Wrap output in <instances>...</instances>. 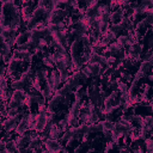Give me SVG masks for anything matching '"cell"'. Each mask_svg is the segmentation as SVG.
Returning <instances> with one entry per match:
<instances>
[{
  "label": "cell",
  "mask_w": 153,
  "mask_h": 153,
  "mask_svg": "<svg viewBox=\"0 0 153 153\" xmlns=\"http://www.w3.org/2000/svg\"><path fill=\"white\" fill-rule=\"evenodd\" d=\"M43 146L45 148L47 152H51V153H57V152H61V148H62V143L59 141V139H50V137H47L44 141H43Z\"/></svg>",
  "instance_id": "obj_1"
},
{
  "label": "cell",
  "mask_w": 153,
  "mask_h": 153,
  "mask_svg": "<svg viewBox=\"0 0 153 153\" xmlns=\"http://www.w3.org/2000/svg\"><path fill=\"white\" fill-rule=\"evenodd\" d=\"M48 81L50 82V85L53 86L54 90L59 88L60 85L62 84V80H61V78H60V73H59V71H57L56 68H54V69H51V71L49 72Z\"/></svg>",
  "instance_id": "obj_2"
},
{
  "label": "cell",
  "mask_w": 153,
  "mask_h": 153,
  "mask_svg": "<svg viewBox=\"0 0 153 153\" xmlns=\"http://www.w3.org/2000/svg\"><path fill=\"white\" fill-rule=\"evenodd\" d=\"M27 129H30V128H29L27 117H26V112H25V114L20 117V120L18 121L17 127H16V129H14V133H16L17 135H22V134H25V133L27 131Z\"/></svg>",
  "instance_id": "obj_3"
},
{
  "label": "cell",
  "mask_w": 153,
  "mask_h": 153,
  "mask_svg": "<svg viewBox=\"0 0 153 153\" xmlns=\"http://www.w3.org/2000/svg\"><path fill=\"white\" fill-rule=\"evenodd\" d=\"M124 17V13H123V10L121 6H118V8H115L112 11H110V23H118L122 18Z\"/></svg>",
  "instance_id": "obj_4"
},
{
  "label": "cell",
  "mask_w": 153,
  "mask_h": 153,
  "mask_svg": "<svg viewBox=\"0 0 153 153\" xmlns=\"http://www.w3.org/2000/svg\"><path fill=\"white\" fill-rule=\"evenodd\" d=\"M17 33H18V30H17V29H13V27H11V26H8V25H4V26H2L1 37H4L5 39L11 38V37H12V38H16Z\"/></svg>",
  "instance_id": "obj_5"
},
{
  "label": "cell",
  "mask_w": 153,
  "mask_h": 153,
  "mask_svg": "<svg viewBox=\"0 0 153 153\" xmlns=\"http://www.w3.org/2000/svg\"><path fill=\"white\" fill-rule=\"evenodd\" d=\"M25 93H26L25 90H13V92L11 93L10 99H12V100L16 102L18 105H20V104L23 103V100H24Z\"/></svg>",
  "instance_id": "obj_6"
},
{
  "label": "cell",
  "mask_w": 153,
  "mask_h": 153,
  "mask_svg": "<svg viewBox=\"0 0 153 153\" xmlns=\"http://www.w3.org/2000/svg\"><path fill=\"white\" fill-rule=\"evenodd\" d=\"M14 140H16L17 147H18V148H22V147H27V145H29L31 137H30L29 134L25 133V134H22V135H17Z\"/></svg>",
  "instance_id": "obj_7"
},
{
  "label": "cell",
  "mask_w": 153,
  "mask_h": 153,
  "mask_svg": "<svg viewBox=\"0 0 153 153\" xmlns=\"http://www.w3.org/2000/svg\"><path fill=\"white\" fill-rule=\"evenodd\" d=\"M151 69H152V60H148V61H141V62H140L139 71L143 74L145 78L147 76V74H149Z\"/></svg>",
  "instance_id": "obj_8"
},
{
  "label": "cell",
  "mask_w": 153,
  "mask_h": 153,
  "mask_svg": "<svg viewBox=\"0 0 153 153\" xmlns=\"http://www.w3.org/2000/svg\"><path fill=\"white\" fill-rule=\"evenodd\" d=\"M10 87H11L12 90H25V91H26V88H27L29 86H26V84H25L20 78H18V79H13V80L11 81Z\"/></svg>",
  "instance_id": "obj_9"
},
{
  "label": "cell",
  "mask_w": 153,
  "mask_h": 153,
  "mask_svg": "<svg viewBox=\"0 0 153 153\" xmlns=\"http://www.w3.org/2000/svg\"><path fill=\"white\" fill-rule=\"evenodd\" d=\"M87 67L90 68V72L92 74V76H98L102 74L103 67L99 63H87Z\"/></svg>",
  "instance_id": "obj_10"
},
{
  "label": "cell",
  "mask_w": 153,
  "mask_h": 153,
  "mask_svg": "<svg viewBox=\"0 0 153 153\" xmlns=\"http://www.w3.org/2000/svg\"><path fill=\"white\" fill-rule=\"evenodd\" d=\"M61 131L62 130H61V128L57 124H53L51 128L48 131V137H50V139H59L60 135H61Z\"/></svg>",
  "instance_id": "obj_11"
},
{
  "label": "cell",
  "mask_w": 153,
  "mask_h": 153,
  "mask_svg": "<svg viewBox=\"0 0 153 153\" xmlns=\"http://www.w3.org/2000/svg\"><path fill=\"white\" fill-rule=\"evenodd\" d=\"M47 14H48V12H47V10H45L44 7L36 6V7L32 10V16L36 17L37 19H39V18H45Z\"/></svg>",
  "instance_id": "obj_12"
},
{
  "label": "cell",
  "mask_w": 153,
  "mask_h": 153,
  "mask_svg": "<svg viewBox=\"0 0 153 153\" xmlns=\"http://www.w3.org/2000/svg\"><path fill=\"white\" fill-rule=\"evenodd\" d=\"M42 143H43V141H42V140H41V137L37 135L36 137H33V139H31V140H30V142H29V145H27V148L32 152V151H35L37 147H39Z\"/></svg>",
  "instance_id": "obj_13"
},
{
  "label": "cell",
  "mask_w": 153,
  "mask_h": 153,
  "mask_svg": "<svg viewBox=\"0 0 153 153\" xmlns=\"http://www.w3.org/2000/svg\"><path fill=\"white\" fill-rule=\"evenodd\" d=\"M65 118L67 120V123H68V126L69 127H76L79 123H80V121H79V117H75V116H73L72 114H66V116H65Z\"/></svg>",
  "instance_id": "obj_14"
},
{
  "label": "cell",
  "mask_w": 153,
  "mask_h": 153,
  "mask_svg": "<svg viewBox=\"0 0 153 153\" xmlns=\"http://www.w3.org/2000/svg\"><path fill=\"white\" fill-rule=\"evenodd\" d=\"M68 112L72 114V115L75 116V117H79V115H80V103H76V102L71 103V105H69V111H68Z\"/></svg>",
  "instance_id": "obj_15"
},
{
  "label": "cell",
  "mask_w": 153,
  "mask_h": 153,
  "mask_svg": "<svg viewBox=\"0 0 153 153\" xmlns=\"http://www.w3.org/2000/svg\"><path fill=\"white\" fill-rule=\"evenodd\" d=\"M110 11H111V8H110V5L108 2H105V4H98L97 5V13H98V16H102L104 13H109Z\"/></svg>",
  "instance_id": "obj_16"
},
{
  "label": "cell",
  "mask_w": 153,
  "mask_h": 153,
  "mask_svg": "<svg viewBox=\"0 0 153 153\" xmlns=\"http://www.w3.org/2000/svg\"><path fill=\"white\" fill-rule=\"evenodd\" d=\"M143 143H145V152L146 153H152L153 152V140L147 136L143 139Z\"/></svg>",
  "instance_id": "obj_17"
},
{
  "label": "cell",
  "mask_w": 153,
  "mask_h": 153,
  "mask_svg": "<svg viewBox=\"0 0 153 153\" xmlns=\"http://www.w3.org/2000/svg\"><path fill=\"white\" fill-rule=\"evenodd\" d=\"M84 16L87 17V18H96L98 16L97 7H86L85 8V12H84Z\"/></svg>",
  "instance_id": "obj_18"
},
{
  "label": "cell",
  "mask_w": 153,
  "mask_h": 153,
  "mask_svg": "<svg viewBox=\"0 0 153 153\" xmlns=\"http://www.w3.org/2000/svg\"><path fill=\"white\" fill-rule=\"evenodd\" d=\"M19 114V106H7L6 117H14Z\"/></svg>",
  "instance_id": "obj_19"
},
{
  "label": "cell",
  "mask_w": 153,
  "mask_h": 153,
  "mask_svg": "<svg viewBox=\"0 0 153 153\" xmlns=\"http://www.w3.org/2000/svg\"><path fill=\"white\" fill-rule=\"evenodd\" d=\"M6 149H7V152H17L18 147H17L16 140H13V139L6 140Z\"/></svg>",
  "instance_id": "obj_20"
},
{
  "label": "cell",
  "mask_w": 153,
  "mask_h": 153,
  "mask_svg": "<svg viewBox=\"0 0 153 153\" xmlns=\"http://www.w3.org/2000/svg\"><path fill=\"white\" fill-rule=\"evenodd\" d=\"M109 30H110L112 33H115L116 36H118V35L122 32V29H121V26H120L118 23H111V24L109 25Z\"/></svg>",
  "instance_id": "obj_21"
},
{
  "label": "cell",
  "mask_w": 153,
  "mask_h": 153,
  "mask_svg": "<svg viewBox=\"0 0 153 153\" xmlns=\"http://www.w3.org/2000/svg\"><path fill=\"white\" fill-rule=\"evenodd\" d=\"M32 100H33V103H36V104H44L45 100H47V98H45L41 92H38L37 94L32 96Z\"/></svg>",
  "instance_id": "obj_22"
},
{
  "label": "cell",
  "mask_w": 153,
  "mask_h": 153,
  "mask_svg": "<svg viewBox=\"0 0 153 153\" xmlns=\"http://www.w3.org/2000/svg\"><path fill=\"white\" fill-rule=\"evenodd\" d=\"M32 5L31 4H25L20 6V13L22 14H31L32 13Z\"/></svg>",
  "instance_id": "obj_23"
},
{
  "label": "cell",
  "mask_w": 153,
  "mask_h": 153,
  "mask_svg": "<svg viewBox=\"0 0 153 153\" xmlns=\"http://www.w3.org/2000/svg\"><path fill=\"white\" fill-rule=\"evenodd\" d=\"M32 103H33V100H32V96H31L30 93L26 92V93H25V97H24V100H23V104L27 108V110H30Z\"/></svg>",
  "instance_id": "obj_24"
},
{
  "label": "cell",
  "mask_w": 153,
  "mask_h": 153,
  "mask_svg": "<svg viewBox=\"0 0 153 153\" xmlns=\"http://www.w3.org/2000/svg\"><path fill=\"white\" fill-rule=\"evenodd\" d=\"M127 90H128V84L126 82V81H122L121 79L117 81V91L120 92V93H122V92H127Z\"/></svg>",
  "instance_id": "obj_25"
},
{
  "label": "cell",
  "mask_w": 153,
  "mask_h": 153,
  "mask_svg": "<svg viewBox=\"0 0 153 153\" xmlns=\"http://www.w3.org/2000/svg\"><path fill=\"white\" fill-rule=\"evenodd\" d=\"M37 22H38V19L31 14V17H30V18H29V19L25 22V23H26V29H33Z\"/></svg>",
  "instance_id": "obj_26"
},
{
  "label": "cell",
  "mask_w": 153,
  "mask_h": 153,
  "mask_svg": "<svg viewBox=\"0 0 153 153\" xmlns=\"http://www.w3.org/2000/svg\"><path fill=\"white\" fill-rule=\"evenodd\" d=\"M69 72H71V69H69V68H63V69L59 71V73H60V78H61L62 82H65V81L69 78Z\"/></svg>",
  "instance_id": "obj_27"
},
{
  "label": "cell",
  "mask_w": 153,
  "mask_h": 153,
  "mask_svg": "<svg viewBox=\"0 0 153 153\" xmlns=\"http://www.w3.org/2000/svg\"><path fill=\"white\" fill-rule=\"evenodd\" d=\"M140 57H141V61H148V60H152V57H153V56H152V49L148 48L147 51H145L143 54L141 53Z\"/></svg>",
  "instance_id": "obj_28"
},
{
  "label": "cell",
  "mask_w": 153,
  "mask_h": 153,
  "mask_svg": "<svg viewBox=\"0 0 153 153\" xmlns=\"http://www.w3.org/2000/svg\"><path fill=\"white\" fill-rule=\"evenodd\" d=\"M102 123H103V130H112V128H114V121L102 120Z\"/></svg>",
  "instance_id": "obj_29"
},
{
  "label": "cell",
  "mask_w": 153,
  "mask_h": 153,
  "mask_svg": "<svg viewBox=\"0 0 153 153\" xmlns=\"http://www.w3.org/2000/svg\"><path fill=\"white\" fill-rule=\"evenodd\" d=\"M41 62H42V65H44V67H47V68H55V67H54V63H53L47 56H42Z\"/></svg>",
  "instance_id": "obj_30"
},
{
  "label": "cell",
  "mask_w": 153,
  "mask_h": 153,
  "mask_svg": "<svg viewBox=\"0 0 153 153\" xmlns=\"http://www.w3.org/2000/svg\"><path fill=\"white\" fill-rule=\"evenodd\" d=\"M30 86H32L33 88H36V90H37V91H39V92H41V90H42V87H41V81H39V79H38L37 76H35V78L32 79V81H31Z\"/></svg>",
  "instance_id": "obj_31"
},
{
  "label": "cell",
  "mask_w": 153,
  "mask_h": 153,
  "mask_svg": "<svg viewBox=\"0 0 153 153\" xmlns=\"http://www.w3.org/2000/svg\"><path fill=\"white\" fill-rule=\"evenodd\" d=\"M109 25H110V22H105V20H98V26H99V29H100V31L102 32H104L105 30H108L109 29Z\"/></svg>",
  "instance_id": "obj_32"
},
{
  "label": "cell",
  "mask_w": 153,
  "mask_h": 153,
  "mask_svg": "<svg viewBox=\"0 0 153 153\" xmlns=\"http://www.w3.org/2000/svg\"><path fill=\"white\" fill-rule=\"evenodd\" d=\"M118 44H121V45H123L124 47V44H126V42L128 41V36L124 33V35H118L117 37H116V39H115Z\"/></svg>",
  "instance_id": "obj_33"
},
{
  "label": "cell",
  "mask_w": 153,
  "mask_h": 153,
  "mask_svg": "<svg viewBox=\"0 0 153 153\" xmlns=\"http://www.w3.org/2000/svg\"><path fill=\"white\" fill-rule=\"evenodd\" d=\"M146 27H147V26L143 24V22H142V20L135 22V24H134V29H135V30H137V31H140V32H141V31H145V30H146Z\"/></svg>",
  "instance_id": "obj_34"
},
{
  "label": "cell",
  "mask_w": 153,
  "mask_h": 153,
  "mask_svg": "<svg viewBox=\"0 0 153 153\" xmlns=\"http://www.w3.org/2000/svg\"><path fill=\"white\" fill-rule=\"evenodd\" d=\"M142 122H143V126H153V117H152V115L142 116Z\"/></svg>",
  "instance_id": "obj_35"
},
{
  "label": "cell",
  "mask_w": 153,
  "mask_h": 153,
  "mask_svg": "<svg viewBox=\"0 0 153 153\" xmlns=\"http://www.w3.org/2000/svg\"><path fill=\"white\" fill-rule=\"evenodd\" d=\"M56 124L61 128V130H62V131H63V130H66V129L69 127V126H68V123H67V120H66V118H61V120H59V121L56 122Z\"/></svg>",
  "instance_id": "obj_36"
},
{
  "label": "cell",
  "mask_w": 153,
  "mask_h": 153,
  "mask_svg": "<svg viewBox=\"0 0 153 153\" xmlns=\"http://www.w3.org/2000/svg\"><path fill=\"white\" fill-rule=\"evenodd\" d=\"M141 20L143 22V24L146 26H152L153 25V16H143V18Z\"/></svg>",
  "instance_id": "obj_37"
},
{
  "label": "cell",
  "mask_w": 153,
  "mask_h": 153,
  "mask_svg": "<svg viewBox=\"0 0 153 153\" xmlns=\"http://www.w3.org/2000/svg\"><path fill=\"white\" fill-rule=\"evenodd\" d=\"M54 67H55L57 71H61V69H63V68H67V66L65 65V62H63V60H62V59L56 60V61H55V63H54Z\"/></svg>",
  "instance_id": "obj_38"
},
{
  "label": "cell",
  "mask_w": 153,
  "mask_h": 153,
  "mask_svg": "<svg viewBox=\"0 0 153 153\" xmlns=\"http://www.w3.org/2000/svg\"><path fill=\"white\" fill-rule=\"evenodd\" d=\"M139 4L145 8H153V0H139Z\"/></svg>",
  "instance_id": "obj_39"
},
{
  "label": "cell",
  "mask_w": 153,
  "mask_h": 153,
  "mask_svg": "<svg viewBox=\"0 0 153 153\" xmlns=\"http://www.w3.org/2000/svg\"><path fill=\"white\" fill-rule=\"evenodd\" d=\"M17 49H19V50H30L31 48H30L27 42H23V43L17 44Z\"/></svg>",
  "instance_id": "obj_40"
},
{
  "label": "cell",
  "mask_w": 153,
  "mask_h": 153,
  "mask_svg": "<svg viewBox=\"0 0 153 153\" xmlns=\"http://www.w3.org/2000/svg\"><path fill=\"white\" fill-rule=\"evenodd\" d=\"M79 78H80V81L86 82V81L88 80V78H90V76H88V75H87V74H86V73L80 68V69H79Z\"/></svg>",
  "instance_id": "obj_41"
},
{
  "label": "cell",
  "mask_w": 153,
  "mask_h": 153,
  "mask_svg": "<svg viewBox=\"0 0 153 153\" xmlns=\"http://www.w3.org/2000/svg\"><path fill=\"white\" fill-rule=\"evenodd\" d=\"M47 27H48V30H49L50 33H51V32H55V31H57V30H60L55 23H49V24H47Z\"/></svg>",
  "instance_id": "obj_42"
},
{
  "label": "cell",
  "mask_w": 153,
  "mask_h": 153,
  "mask_svg": "<svg viewBox=\"0 0 153 153\" xmlns=\"http://www.w3.org/2000/svg\"><path fill=\"white\" fill-rule=\"evenodd\" d=\"M102 133H103V137L105 139L106 142H108V141H111V136H112L111 130H103Z\"/></svg>",
  "instance_id": "obj_43"
},
{
  "label": "cell",
  "mask_w": 153,
  "mask_h": 153,
  "mask_svg": "<svg viewBox=\"0 0 153 153\" xmlns=\"http://www.w3.org/2000/svg\"><path fill=\"white\" fill-rule=\"evenodd\" d=\"M117 145H115L112 141H108L106 142V145H105V148H104V152H109V151H111V149H115V147H116Z\"/></svg>",
  "instance_id": "obj_44"
},
{
  "label": "cell",
  "mask_w": 153,
  "mask_h": 153,
  "mask_svg": "<svg viewBox=\"0 0 153 153\" xmlns=\"http://www.w3.org/2000/svg\"><path fill=\"white\" fill-rule=\"evenodd\" d=\"M71 103H72V100H71V96H69V94L63 96V98H62V103H61V104H63V105H66V106H69Z\"/></svg>",
  "instance_id": "obj_45"
},
{
  "label": "cell",
  "mask_w": 153,
  "mask_h": 153,
  "mask_svg": "<svg viewBox=\"0 0 153 153\" xmlns=\"http://www.w3.org/2000/svg\"><path fill=\"white\" fill-rule=\"evenodd\" d=\"M38 47H39V48L48 47V42H47L45 37H41V38H38Z\"/></svg>",
  "instance_id": "obj_46"
},
{
  "label": "cell",
  "mask_w": 153,
  "mask_h": 153,
  "mask_svg": "<svg viewBox=\"0 0 153 153\" xmlns=\"http://www.w3.org/2000/svg\"><path fill=\"white\" fill-rule=\"evenodd\" d=\"M1 152H7V149H6V140L4 137L0 139V153Z\"/></svg>",
  "instance_id": "obj_47"
},
{
  "label": "cell",
  "mask_w": 153,
  "mask_h": 153,
  "mask_svg": "<svg viewBox=\"0 0 153 153\" xmlns=\"http://www.w3.org/2000/svg\"><path fill=\"white\" fill-rule=\"evenodd\" d=\"M78 92H79L80 97L84 99V98H85V97H87V94H88V88H84V87H82V88H81V90H79Z\"/></svg>",
  "instance_id": "obj_48"
},
{
  "label": "cell",
  "mask_w": 153,
  "mask_h": 153,
  "mask_svg": "<svg viewBox=\"0 0 153 153\" xmlns=\"http://www.w3.org/2000/svg\"><path fill=\"white\" fill-rule=\"evenodd\" d=\"M48 4H49V0H38V1H37V6L44 7V8L48 6Z\"/></svg>",
  "instance_id": "obj_49"
},
{
  "label": "cell",
  "mask_w": 153,
  "mask_h": 153,
  "mask_svg": "<svg viewBox=\"0 0 153 153\" xmlns=\"http://www.w3.org/2000/svg\"><path fill=\"white\" fill-rule=\"evenodd\" d=\"M38 105V108H37V110H38V112H47V104L44 103V104H37Z\"/></svg>",
  "instance_id": "obj_50"
},
{
  "label": "cell",
  "mask_w": 153,
  "mask_h": 153,
  "mask_svg": "<svg viewBox=\"0 0 153 153\" xmlns=\"http://www.w3.org/2000/svg\"><path fill=\"white\" fill-rule=\"evenodd\" d=\"M74 102L80 103V104H81V102H82V98L80 97V94H79V92H78V91H75V92H74Z\"/></svg>",
  "instance_id": "obj_51"
},
{
  "label": "cell",
  "mask_w": 153,
  "mask_h": 153,
  "mask_svg": "<svg viewBox=\"0 0 153 153\" xmlns=\"http://www.w3.org/2000/svg\"><path fill=\"white\" fill-rule=\"evenodd\" d=\"M0 75L6 76V65L5 63H0Z\"/></svg>",
  "instance_id": "obj_52"
},
{
  "label": "cell",
  "mask_w": 153,
  "mask_h": 153,
  "mask_svg": "<svg viewBox=\"0 0 153 153\" xmlns=\"http://www.w3.org/2000/svg\"><path fill=\"white\" fill-rule=\"evenodd\" d=\"M6 42L10 44V47H11V48H13V47L17 44V43H16V38H12V37H11V38H7V39H6Z\"/></svg>",
  "instance_id": "obj_53"
},
{
  "label": "cell",
  "mask_w": 153,
  "mask_h": 153,
  "mask_svg": "<svg viewBox=\"0 0 153 153\" xmlns=\"http://www.w3.org/2000/svg\"><path fill=\"white\" fill-rule=\"evenodd\" d=\"M12 136H13L12 131H7V130H5V135H4V139H5V140H10V139H12Z\"/></svg>",
  "instance_id": "obj_54"
},
{
  "label": "cell",
  "mask_w": 153,
  "mask_h": 153,
  "mask_svg": "<svg viewBox=\"0 0 153 153\" xmlns=\"http://www.w3.org/2000/svg\"><path fill=\"white\" fill-rule=\"evenodd\" d=\"M147 43H148V48L152 49V47H153V36L152 35L147 37Z\"/></svg>",
  "instance_id": "obj_55"
},
{
  "label": "cell",
  "mask_w": 153,
  "mask_h": 153,
  "mask_svg": "<svg viewBox=\"0 0 153 153\" xmlns=\"http://www.w3.org/2000/svg\"><path fill=\"white\" fill-rule=\"evenodd\" d=\"M82 149H84V148H82V146H81L80 143H78V146H75V147H74V152H75V153H78V152H81Z\"/></svg>",
  "instance_id": "obj_56"
},
{
  "label": "cell",
  "mask_w": 153,
  "mask_h": 153,
  "mask_svg": "<svg viewBox=\"0 0 153 153\" xmlns=\"http://www.w3.org/2000/svg\"><path fill=\"white\" fill-rule=\"evenodd\" d=\"M61 152H63V153H68V148H67V146H62Z\"/></svg>",
  "instance_id": "obj_57"
},
{
  "label": "cell",
  "mask_w": 153,
  "mask_h": 153,
  "mask_svg": "<svg viewBox=\"0 0 153 153\" xmlns=\"http://www.w3.org/2000/svg\"><path fill=\"white\" fill-rule=\"evenodd\" d=\"M94 151H96V148H93V147H91V148L86 149V152H94Z\"/></svg>",
  "instance_id": "obj_58"
},
{
  "label": "cell",
  "mask_w": 153,
  "mask_h": 153,
  "mask_svg": "<svg viewBox=\"0 0 153 153\" xmlns=\"http://www.w3.org/2000/svg\"><path fill=\"white\" fill-rule=\"evenodd\" d=\"M7 1H14V0H0V4H4V2H7Z\"/></svg>",
  "instance_id": "obj_59"
},
{
  "label": "cell",
  "mask_w": 153,
  "mask_h": 153,
  "mask_svg": "<svg viewBox=\"0 0 153 153\" xmlns=\"http://www.w3.org/2000/svg\"><path fill=\"white\" fill-rule=\"evenodd\" d=\"M1 30H2V25H0V36H1Z\"/></svg>",
  "instance_id": "obj_60"
},
{
  "label": "cell",
  "mask_w": 153,
  "mask_h": 153,
  "mask_svg": "<svg viewBox=\"0 0 153 153\" xmlns=\"http://www.w3.org/2000/svg\"><path fill=\"white\" fill-rule=\"evenodd\" d=\"M1 118H2V116H1V114H0V122H1Z\"/></svg>",
  "instance_id": "obj_61"
},
{
  "label": "cell",
  "mask_w": 153,
  "mask_h": 153,
  "mask_svg": "<svg viewBox=\"0 0 153 153\" xmlns=\"http://www.w3.org/2000/svg\"><path fill=\"white\" fill-rule=\"evenodd\" d=\"M129 1H130V2H133V0H129Z\"/></svg>",
  "instance_id": "obj_62"
},
{
  "label": "cell",
  "mask_w": 153,
  "mask_h": 153,
  "mask_svg": "<svg viewBox=\"0 0 153 153\" xmlns=\"http://www.w3.org/2000/svg\"><path fill=\"white\" fill-rule=\"evenodd\" d=\"M99 1H100V0H99Z\"/></svg>",
  "instance_id": "obj_63"
}]
</instances>
